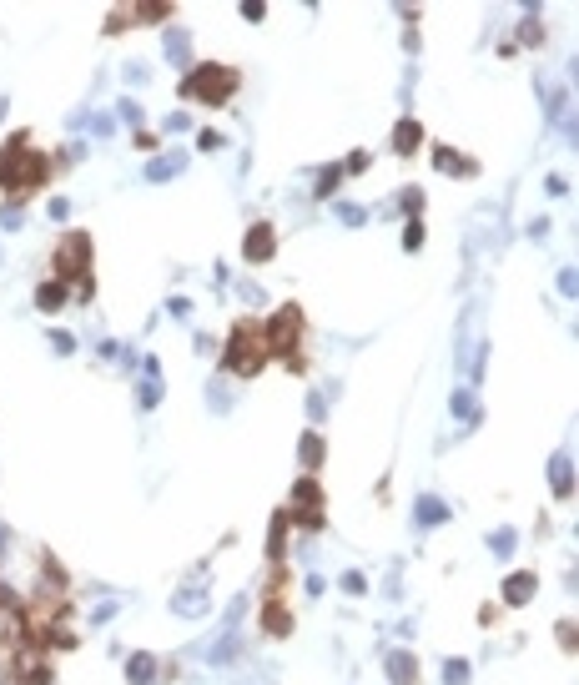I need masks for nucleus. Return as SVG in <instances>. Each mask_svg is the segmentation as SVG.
<instances>
[{
    "label": "nucleus",
    "instance_id": "nucleus-1",
    "mask_svg": "<svg viewBox=\"0 0 579 685\" xmlns=\"http://www.w3.org/2000/svg\"><path fill=\"white\" fill-rule=\"evenodd\" d=\"M232 86H237V76H232L227 66H202V71H192V81H187L182 91H187V96H202V101H227Z\"/></svg>",
    "mask_w": 579,
    "mask_h": 685
},
{
    "label": "nucleus",
    "instance_id": "nucleus-2",
    "mask_svg": "<svg viewBox=\"0 0 579 685\" xmlns=\"http://www.w3.org/2000/svg\"><path fill=\"white\" fill-rule=\"evenodd\" d=\"M267 252H272V227H252V237H247V257L262 262Z\"/></svg>",
    "mask_w": 579,
    "mask_h": 685
},
{
    "label": "nucleus",
    "instance_id": "nucleus-3",
    "mask_svg": "<svg viewBox=\"0 0 579 685\" xmlns=\"http://www.w3.org/2000/svg\"><path fill=\"white\" fill-rule=\"evenodd\" d=\"M443 514H448V509H443L438 499H418V524H423V529H428V524H443Z\"/></svg>",
    "mask_w": 579,
    "mask_h": 685
},
{
    "label": "nucleus",
    "instance_id": "nucleus-4",
    "mask_svg": "<svg viewBox=\"0 0 579 685\" xmlns=\"http://www.w3.org/2000/svg\"><path fill=\"white\" fill-rule=\"evenodd\" d=\"M151 670H156V660H151V655H136V660L126 665V675H131V685H146V680H151Z\"/></svg>",
    "mask_w": 579,
    "mask_h": 685
},
{
    "label": "nucleus",
    "instance_id": "nucleus-5",
    "mask_svg": "<svg viewBox=\"0 0 579 685\" xmlns=\"http://www.w3.org/2000/svg\"><path fill=\"white\" fill-rule=\"evenodd\" d=\"M393 146H398V151H413V146H418V126H413V122H403V126L393 131Z\"/></svg>",
    "mask_w": 579,
    "mask_h": 685
},
{
    "label": "nucleus",
    "instance_id": "nucleus-6",
    "mask_svg": "<svg viewBox=\"0 0 579 685\" xmlns=\"http://www.w3.org/2000/svg\"><path fill=\"white\" fill-rule=\"evenodd\" d=\"M534 595V575H519V580H509V600H529Z\"/></svg>",
    "mask_w": 579,
    "mask_h": 685
},
{
    "label": "nucleus",
    "instance_id": "nucleus-7",
    "mask_svg": "<svg viewBox=\"0 0 579 685\" xmlns=\"http://www.w3.org/2000/svg\"><path fill=\"white\" fill-rule=\"evenodd\" d=\"M549 474H554V489H559V494H569V459H554V464H549Z\"/></svg>",
    "mask_w": 579,
    "mask_h": 685
},
{
    "label": "nucleus",
    "instance_id": "nucleus-8",
    "mask_svg": "<svg viewBox=\"0 0 579 685\" xmlns=\"http://www.w3.org/2000/svg\"><path fill=\"white\" fill-rule=\"evenodd\" d=\"M388 670H393V680H413V660H408V655H393Z\"/></svg>",
    "mask_w": 579,
    "mask_h": 685
},
{
    "label": "nucleus",
    "instance_id": "nucleus-9",
    "mask_svg": "<svg viewBox=\"0 0 579 685\" xmlns=\"http://www.w3.org/2000/svg\"><path fill=\"white\" fill-rule=\"evenodd\" d=\"M61 303H66V288H55V282L40 288V308H61Z\"/></svg>",
    "mask_w": 579,
    "mask_h": 685
},
{
    "label": "nucleus",
    "instance_id": "nucleus-10",
    "mask_svg": "<svg viewBox=\"0 0 579 685\" xmlns=\"http://www.w3.org/2000/svg\"><path fill=\"white\" fill-rule=\"evenodd\" d=\"M166 55H171V61H187V41L171 36V41H166Z\"/></svg>",
    "mask_w": 579,
    "mask_h": 685
},
{
    "label": "nucleus",
    "instance_id": "nucleus-11",
    "mask_svg": "<svg viewBox=\"0 0 579 685\" xmlns=\"http://www.w3.org/2000/svg\"><path fill=\"white\" fill-rule=\"evenodd\" d=\"M448 680H453V685H463V680H469V665H463V660H453V665H448Z\"/></svg>",
    "mask_w": 579,
    "mask_h": 685
},
{
    "label": "nucleus",
    "instance_id": "nucleus-12",
    "mask_svg": "<svg viewBox=\"0 0 579 685\" xmlns=\"http://www.w3.org/2000/svg\"><path fill=\"white\" fill-rule=\"evenodd\" d=\"M303 459H308V464H313V459H323V443H318V438H308V443H303Z\"/></svg>",
    "mask_w": 579,
    "mask_h": 685
}]
</instances>
